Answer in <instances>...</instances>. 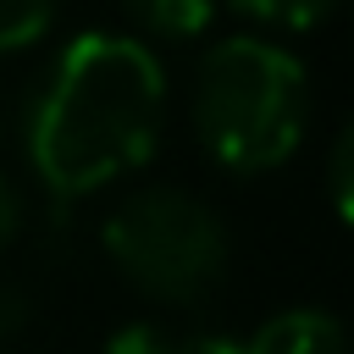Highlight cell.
<instances>
[{"instance_id":"cell-2","label":"cell","mask_w":354,"mask_h":354,"mask_svg":"<svg viewBox=\"0 0 354 354\" xmlns=\"http://www.w3.org/2000/svg\"><path fill=\"white\" fill-rule=\"evenodd\" d=\"M310 77L288 44L271 33L216 39L188 88V127L199 149L232 177H266L288 166L304 144Z\"/></svg>"},{"instance_id":"cell-8","label":"cell","mask_w":354,"mask_h":354,"mask_svg":"<svg viewBox=\"0 0 354 354\" xmlns=\"http://www.w3.org/2000/svg\"><path fill=\"white\" fill-rule=\"evenodd\" d=\"M55 28V0H0V61L44 44Z\"/></svg>"},{"instance_id":"cell-11","label":"cell","mask_w":354,"mask_h":354,"mask_svg":"<svg viewBox=\"0 0 354 354\" xmlns=\"http://www.w3.org/2000/svg\"><path fill=\"white\" fill-rule=\"evenodd\" d=\"M17 232H22V199H17V188H11V177L0 171V254L17 243Z\"/></svg>"},{"instance_id":"cell-6","label":"cell","mask_w":354,"mask_h":354,"mask_svg":"<svg viewBox=\"0 0 354 354\" xmlns=\"http://www.w3.org/2000/svg\"><path fill=\"white\" fill-rule=\"evenodd\" d=\"M216 6H221V0H122L127 22H133L138 33L171 39V44L199 39V33L216 22Z\"/></svg>"},{"instance_id":"cell-4","label":"cell","mask_w":354,"mask_h":354,"mask_svg":"<svg viewBox=\"0 0 354 354\" xmlns=\"http://www.w3.org/2000/svg\"><path fill=\"white\" fill-rule=\"evenodd\" d=\"M243 354H354V348L332 310L293 304V310H277L271 321H260L254 337L243 343Z\"/></svg>"},{"instance_id":"cell-3","label":"cell","mask_w":354,"mask_h":354,"mask_svg":"<svg viewBox=\"0 0 354 354\" xmlns=\"http://www.w3.org/2000/svg\"><path fill=\"white\" fill-rule=\"evenodd\" d=\"M100 249L122 282H133L144 299L188 310L205 304L227 277V221L183 194V188H144L105 210Z\"/></svg>"},{"instance_id":"cell-5","label":"cell","mask_w":354,"mask_h":354,"mask_svg":"<svg viewBox=\"0 0 354 354\" xmlns=\"http://www.w3.org/2000/svg\"><path fill=\"white\" fill-rule=\"evenodd\" d=\"M100 354H243V343L221 332H177L160 321H133V326H116Z\"/></svg>"},{"instance_id":"cell-9","label":"cell","mask_w":354,"mask_h":354,"mask_svg":"<svg viewBox=\"0 0 354 354\" xmlns=\"http://www.w3.org/2000/svg\"><path fill=\"white\" fill-rule=\"evenodd\" d=\"M326 194H332V210L354 227V116L343 122L337 144H332V160H326Z\"/></svg>"},{"instance_id":"cell-1","label":"cell","mask_w":354,"mask_h":354,"mask_svg":"<svg viewBox=\"0 0 354 354\" xmlns=\"http://www.w3.org/2000/svg\"><path fill=\"white\" fill-rule=\"evenodd\" d=\"M166 127V66L133 33L61 44L22 111V149L55 199H83L138 171Z\"/></svg>"},{"instance_id":"cell-7","label":"cell","mask_w":354,"mask_h":354,"mask_svg":"<svg viewBox=\"0 0 354 354\" xmlns=\"http://www.w3.org/2000/svg\"><path fill=\"white\" fill-rule=\"evenodd\" d=\"M227 6L266 33H310L337 11V0H227Z\"/></svg>"},{"instance_id":"cell-10","label":"cell","mask_w":354,"mask_h":354,"mask_svg":"<svg viewBox=\"0 0 354 354\" xmlns=\"http://www.w3.org/2000/svg\"><path fill=\"white\" fill-rule=\"evenodd\" d=\"M28 315H33V304H28V288H22L17 277H0V343L22 337Z\"/></svg>"}]
</instances>
